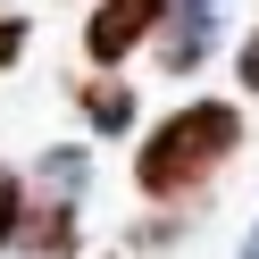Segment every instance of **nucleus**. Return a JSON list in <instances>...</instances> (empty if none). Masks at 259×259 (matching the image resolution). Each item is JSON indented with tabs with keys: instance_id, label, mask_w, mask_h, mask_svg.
I'll return each mask as SVG.
<instances>
[{
	"instance_id": "obj_1",
	"label": "nucleus",
	"mask_w": 259,
	"mask_h": 259,
	"mask_svg": "<svg viewBox=\"0 0 259 259\" xmlns=\"http://www.w3.org/2000/svg\"><path fill=\"white\" fill-rule=\"evenodd\" d=\"M234 142H242V109L192 101V109H176V117H159V134H142L134 184L151 192V201H184V192H201L209 176L234 159Z\"/></svg>"
},
{
	"instance_id": "obj_2",
	"label": "nucleus",
	"mask_w": 259,
	"mask_h": 259,
	"mask_svg": "<svg viewBox=\"0 0 259 259\" xmlns=\"http://www.w3.org/2000/svg\"><path fill=\"white\" fill-rule=\"evenodd\" d=\"M176 0H101L84 25V59L92 67H117L125 51H142V42H159V25H167Z\"/></svg>"
},
{
	"instance_id": "obj_3",
	"label": "nucleus",
	"mask_w": 259,
	"mask_h": 259,
	"mask_svg": "<svg viewBox=\"0 0 259 259\" xmlns=\"http://www.w3.org/2000/svg\"><path fill=\"white\" fill-rule=\"evenodd\" d=\"M209 42H218V0H176V9H167V51H159V67H167V75H192L209 59Z\"/></svg>"
},
{
	"instance_id": "obj_4",
	"label": "nucleus",
	"mask_w": 259,
	"mask_h": 259,
	"mask_svg": "<svg viewBox=\"0 0 259 259\" xmlns=\"http://www.w3.org/2000/svg\"><path fill=\"white\" fill-rule=\"evenodd\" d=\"M42 201H59V209H75V192H84V151H51L42 159Z\"/></svg>"
},
{
	"instance_id": "obj_5",
	"label": "nucleus",
	"mask_w": 259,
	"mask_h": 259,
	"mask_svg": "<svg viewBox=\"0 0 259 259\" xmlns=\"http://www.w3.org/2000/svg\"><path fill=\"white\" fill-rule=\"evenodd\" d=\"M84 117L101 125V134H125V125H134V92H117V84H92V92H84Z\"/></svg>"
},
{
	"instance_id": "obj_6",
	"label": "nucleus",
	"mask_w": 259,
	"mask_h": 259,
	"mask_svg": "<svg viewBox=\"0 0 259 259\" xmlns=\"http://www.w3.org/2000/svg\"><path fill=\"white\" fill-rule=\"evenodd\" d=\"M17 226H25V184H17L9 167H0V251L17 242Z\"/></svg>"
},
{
	"instance_id": "obj_7",
	"label": "nucleus",
	"mask_w": 259,
	"mask_h": 259,
	"mask_svg": "<svg viewBox=\"0 0 259 259\" xmlns=\"http://www.w3.org/2000/svg\"><path fill=\"white\" fill-rule=\"evenodd\" d=\"M234 84H242V92H259V34L234 51Z\"/></svg>"
},
{
	"instance_id": "obj_8",
	"label": "nucleus",
	"mask_w": 259,
	"mask_h": 259,
	"mask_svg": "<svg viewBox=\"0 0 259 259\" xmlns=\"http://www.w3.org/2000/svg\"><path fill=\"white\" fill-rule=\"evenodd\" d=\"M17 34H25L17 17H0V59H17Z\"/></svg>"
},
{
	"instance_id": "obj_9",
	"label": "nucleus",
	"mask_w": 259,
	"mask_h": 259,
	"mask_svg": "<svg viewBox=\"0 0 259 259\" xmlns=\"http://www.w3.org/2000/svg\"><path fill=\"white\" fill-rule=\"evenodd\" d=\"M242 259H259V226H251V242H242Z\"/></svg>"
}]
</instances>
